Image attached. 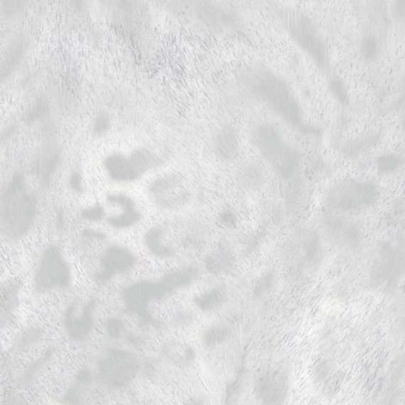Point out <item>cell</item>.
<instances>
[{
  "label": "cell",
  "instance_id": "18",
  "mask_svg": "<svg viewBox=\"0 0 405 405\" xmlns=\"http://www.w3.org/2000/svg\"><path fill=\"white\" fill-rule=\"evenodd\" d=\"M237 259L232 247L227 242L218 243L216 247L207 254L204 267L212 275L222 276L232 271Z\"/></svg>",
  "mask_w": 405,
  "mask_h": 405
},
{
  "label": "cell",
  "instance_id": "33",
  "mask_svg": "<svg viewBox=\"0 0 405 405\" xmlns=\"http://www.w3.org/2000/svg\"><path fill=\"white\" fill-rule=\"evenodd\" d=\"M43 338L42 330L38 328H32L26 330L21 335L16 344V350L25 351L37 345Z\"/></svg>",
  "mask_w": 405,
  "mask_h": 405
},
{
  "label": "cell",
  "instance_id": "34",
  "mask_svg": "<svg viewBox=\"0 0 405 405\" xmlns=\"http://www.w3.org/2000/svg\"><path fill=\"white\" fill-rule=\"evenodd\" d=\"M18 283L11 282L2 288L1 308L4 313H9L16 308L17 293H18Z\"/></svg>",
  "mask_w": 405,
  "mask_h": 405
},
{
  "label": "cell",
  "instance_id": "50",
  "mask_svg": "<svg viewBox=\"0 0 405 405\" xmlns=\"http://www.w3.org/2000/svg\"><path fill=\"white\" fill-rule=\"evenodd\" d=\"M395 11L398 18L405 26V0H397L395 2Z\"/></svg>",
  "mask_w": 405,
  "mask_h": 405
},
{
  "label": "cell",
  "instance_id": "35",
  "mask_svg": "<svg viewBox=\"0 0 405 405\" xmlns=\"http://www.w3.org/2000/svg\"><path fill=\"white\" fill-rule=\"evenodd\" d=\"M328 90L341 106L349 105L350 101L349 91L342 80L339 77H333L329 80Z\"/></svg>",
  "mask_w": 405,
  "mask_h": 405
},
{
  "label": "cell",
  "instance_id": "42",
  "mask_svg": "<svg viewBox=\"0 0 405 405\" xmlns=\"http://www.w3.org/2000/svg\"><path fill=\"white\" fill-rule=\"evenodd\" d=\"M195 321V315L193 311L183 310L173 318L171 325L176 328H186L193 325Z\"/></svg>",
  "mask_w": 405,
  "mask_h": 405
},
{
  "label": "cell",
  "instance_id": "21",
  "mask_svg": "<svg viewBox=\"0 0 405 405\" xmlns=\"http://www.w3.org/2000/svg\"><path fill=\"white\" fill-rule=\"evenodd\" d=\"M229 291L225 284H218L206 289L193 298V303L200 310L210 313L221 309L227 303Z\"/></svg>",
  "mask_w": 405,
  "mask_h": 405
},
{
  "label": "cell",
  "instance_id": "8",
  "mask_svg": "<svg viewBox=\"0 0 405 405\" xmlns=\"http://www.w3.org/2000/svg\"><path fill=\"white\" fill-rule=\"evenodd\" d=\"M321 233L329 243L349 256H360L364 246L360 225L344 215L324 211L319 217Z\"/></svg>",
  "mask_w": 405,
  "mask_h": 405
},
{
  "label": "cell",
  "instance_id": "13",
  "mask_svg": "<svg viewBox=\"0 0 405 405\" xmlns=\"http://www.w3.org/2000/svg\"><path fill=\"white\" fill-rule=\"evenodd\" d=\"M194 11L198 21L210 30L231 32L242 28V17L232 5L199 1L195 4Z\"/></svg>",
  "mask_w": 405,
  "mask_h": 405
},
{
  "label": "cell",
  "instance_id": "37",
  "mask_svg": "<svg viewBox=\"0 0 405 405\" xmlns=\"http://www.w3.org/2000/svg\"><path fill=\"white\" fill-rule=\"evenodd\" d=\"M276 282V276L274 273L269 271L266 273L259 279H257L256 282L254 283L253 292L254 296L256 298H263L267 296L269 293L274 288Z\"/></svg>",
  "mask_w": 405,
  "mask_h": 405
},
{
  "label": "cell",
  "instance_id": "23",
  "mask_svg": "<svg viewBox=\"0 0 405 405\" xmlns=\"http://www.w3.org/2000/svg\"><path fill=\"white\" fill-rule=\"evenodd\" d=\"M104 167L109 177L119 182H131L139 178L131 166L129 158L115 153L109 155L104 161Z\"/></svg>",
  "mask_w": 405,
  "mask_h": 405
},
{
  "label": "cell",
  "instance_id": "15",
  "mask_svg": "<svg viewBox=\"0 0 405 405\" xmlns=\"http://www.w3.org/2000/svg\"><path fill=\"white\" fill-rule=\"evenodd\" d=\"M95 301L90 300L85 304L72 303L69 306L63 316L65 331L75 341H83L89 337L94 327Z\"/></svg>",
  "mask_w": 405,
  "mask_h": 405
},
{
  "label": "cell",
  "instance_id": "26",
  "mask_svg": "<svg viewBox=\"0 0 405 405\" xmlns=\"http://www.w3.org/2000/svg\"><path fill=\"white\" fill-rule=\"evenodd\" d=\"M166 236L163 228L157 227L150 230L144 239L146 247L156 256L166 259L175 257L176 250L168 243Z\"/></svg>",
  "mask_w": 405,
  "mask_h": 405
},
{
  "label": "cell",
  "instance_id": "31",
  "mask_svg": "<svg viewBox=\"0 0 405 405\" xmlns=\"http://www.w3.org/2000/svg\"><path fill=\"white\" fill-rule=\"evenodd\" d=\"M404 164L403 156L395 153L382 154L375 162L376 168L382 176L392 175L400 171Z\"/></svg>",
  "mask_w": 405,
  "mask_h": 405
},
{
  "label": "cell",
  "instance_id": "30",
  "mask_svg": "<svg viewBox=\"0 0 405 405\" xmlns=\"http://www.w3.org/2000/svg\"><path fill=\"white\" fill-rule=\"evenodd\" d=\"M246 379L244 364L240 367L238 373L225 387L223 405H237L242 396L243 386Z\"/></svg>",
  "mask_w": 405,
  "mask_h": 405
},
{
  "label": "cell",
  "instance_id": "25",
  "mask_svg": "<svg viewBox=\"0 0 405 405\" xmlns=\"http://www.w3.org/2000/svg\"><path fill=\"white\" fill-rule=\"evenodd\" d=\"M133 169L139 178L153 168L165 163V158L151 149L140 148L134 150L129 156Z\"/></svg>",
  "mask_w": 405,
  "mask_h": 405
},
{
  "label": "cell",
  "instance_id": "11",
  "mask_svg": "<svg viewBox=\"0 0 405 405\" xmlns=\"http://www.w3.org/2000/svg\"><path fill=\"white\" fill-rule=\"evenodd\" d=\"M71 281L70 269L60 247L51 245L45 249L39 260L34 276L38 293L55 288H65Z\"/></svg>",
  "mask_w": 405,
  "mask_h": 405
},
{
  "label": "cell",
  "instance_id": "14",
  "mask_svg": "<svg viewBox=\"0 0 405 405\" xmlns=\"http://www.w3.org/2000/svg\"><path fill=\"white\" fill-rule=\"evenodd\" d=\"M289 389L288 374L280 368H269L257 375L254 392L262 405H284Z\"/></svg>",
  "mask_w": 405,
  "mask_h": 405
},
{
  "label": "cell",
  "instance_id": "2",
  "mask_svg": "<svg viewBox=\"0 0 405 405\" xmlns=\"http://www.w3.org/2000/svg\"><path fill=\"white\" fill-rule=\"evenodd\" d=\"M266 10L276 26L310 58L316 68L323 73H328L331 68L329 50L314 20L293 5L269 3Z\"/></svg>",
  "mask_w": 405,
  "mask_h": 405
},
{
  "label": "cell",
  "instance_id": "9",
  "mask_svg": "<svg viewBox=\"0 0 405 405\" xmlns=\"http://www.w3.org/2000/svg\"><path fill=\"white\" fill-rule=\"evenodd\" d=\"M287 264L292 269L308 273L321 262L323 247L320 235L313 228L298 227L289 237L286 249Z\"/></svg>",
  "mask_w": 405,
  "mask_h": 405
},
{
  "label": "cell",
  "instance_id": "10",
  "mask_svg": "<svg viewBox=\"0 0 405 405\" xmlns=\"http://www.w3.org/2000/svg\"><path fill=\"white\" fill-rule=\"evenodd\" d=\"M141 362L133 352L112 348L97 366V378L103 385L121 389L129 385L141 369Z\"/></svg>",
  "mask_w": 405,
  "mask_h": 405
},
{
  "label": "cell",
  "instance_id": "40",
  "mask_svg": "<svg viewBox=\"0 0 405 405\" xmlns=\"http://www.w3.org/2000/svg\"><path fill=\"white\" fill-rule=\"evenodd\" d=\"M49 112V104L43 97H40L36 102V104L30 109L27 113V121H37L40 118H43Z\"/></svg>",
  "mask_w": 405,
  "mask_h": 405
},
{
  "label": "cell",
  "instance_id": "51",
  "mask_svg": "<svg viewBox=\"0 0 405 405\" xmlns=\"http://www.w3.org/2000/svg\"><path fill=\"white\" fill-rule=\"evenodd\" d=\"M84 234L87 238H92V239H105L106 237L102 233L97 232V231L91 230H86L84 232Z\"/></svg>",
  "mask_w": 405,
  "mask_h": 405
},
{
  "label": "cell",
  "instance_id": "28",
  "mask_svg": "<svg viewBox=\"0 0 405 405\" xmlns=\"http://www.w3.org/2000/svg\"><path fill=\"white\" fill-rule=\"evenodd\" d=\"M26 48V40L23 37L16 38L13 43H10L2 63V80L9 77L19 66L25 56Z\"/></svg>",
  "mask_w": 405,
  "mask_h": 405
},
{
  "label": "cell",
  "instance_id": "22",
  "mask_svg": "<svg viewBox=\"0 0 405 405\" xmlns=\"http://www.w3.org/2000/svg\"><path fill=\"white\" fill-rule=\"evenodd\" d=\"M239 188L248 193L260 192L266 183V177L261 166L254 162L242 165L236 173Z\"/></svg>",
  "mask_w": 405,
  "mask_h": 405
},
{
  "label": "cell",
  "instance_id": "43",
  "mask_svg": "<svg viewBox=\"0 0 405 405\" xmlns=\"http://www.w3.org/2000/svg\"><path fill=\"white\" fill-rule=\"evenodd\" d=\"M51 357V352L48 350L43 355V356L40 357L38 360L32 363L26 370L24 374V380L30 381L38 370L42 368L44 364L48 362Z\"/></svg>",
  "mask_w": 405,
  "mask_h": 405
},
{
  "label": "cell",
  "instance_id": "46",
  "mask_svg": "<svg viewBox=\"0 0 405 405\" xmlns=\"http://www.w3.org/2000/svg\"><path fill=\"white\" fill-rule=\"evenodd\" d=\"M81 215L83 218L90 220V221H100L105 216V212L101 206H95L87 208L81 213Z\"/></svg>",
  "mask_w": 405,
  "mask_h": 405
},
{
  "label": "cell",
  "instance_id": "20",
  "mask_svg": "<svg viewBox=\"0 0 405 405\" xmlns=\"http://www.w3.org/2000/svg\"><path fill=\"white\" fill-rule=\"evenodd\" d=\"M161 355L168 362L182 369L192 367L196 360L193 347L179 340L166 342L161 346Z\"/></svg>",
  "mask_w": 405,
  "mask_h": 405
},
{
  "label": "cell",
  "instance_id": "12",
  "mask_svg": "<svg viewBox=\"0 0 405 405\" xmlns=\"http://www.w3.org/2000/svg\"><path fill=\"white\" fill-rule=\"evenodd\" d=\"M148 193L155 205L166 211L180 210L190 200V190L179 173H166L155 179L148 188Z\"/></svg>",
  "mask_w": 405,
  "mask_h": 405
},
{
  "label": "cell",
  "instance_id": "4",
  "mask_svg": "<svg viewBox=\"0 0 405 405\" xmlns=\"http://www.w3.org/2000/svg\"><path fill=\"white\" fill-rule=\"evenodd\" d=\"M250 137L260 157L282 180H291L296 176L302 157L276 126L260 122L252 127Z\"/></svg>",
  "mask_w": 405,
  "mask_h": 405
},
{
  "label": "cell",
  "instance_id": "29",
  "mask_svg": "<svg viewBox=\"0 0 405 405\" xmlns=\"http://www.w3.org/2000/svg\"><path fill=\"white\" fill-rule=\"evenodd\" d=\"M232 333V328L227 322L212 324L202 333L201 341L204 348L213 350L227 341Z\"/></svg>",
  "mask_w": 405,
  "mask_h": 405
},
{
  "label": "cell",
  "instance_id": "48",
  "mask_svg": "<svg viewBox=\"0 0 405 405\" xmlns=\"http://www.w3.org/2000/svg\"><path fill=\"white\" fill-rule=\"evenodd\" d=\"M69 184H70L71 188L76 190L77 193H81L83 190L82 186V177L78 172H74L70 177V180H69Z\"/></svg>",
  "mask_w": 405,
  "mask_h": 405
},
{
  "label": "cell",
  "instance_id": "41",
  "mask_svg": "<svg viewBox=\"0 0 405 405\" xmlns=\"http://www.w3.org/2000/svg\"><path fill=\"white\" fill-rule=\"evenodd\" d=\"M107 333L109 338L119 340L124 337L126 333V327L123 321L118 318H111L107 321Z\"/></svg>",
  "mask_w": 405,
  "mask_h": 405
},
{
  "label": "cell",
  "instance_id": "52",
  "mask_svg": "<svg viewBox=\"0 0 405 405\" xmlns=\"http://www.w3.org/2000/svg\"><path fill=\"white\" fill-rule=\"evenodd\" d=\"M399 327H400L401 332L405 337V314L401 317Z\"/></svg>",
  "mask_w": 405,
  "mask_h": 405
},
{
  "label": "cell",
  "instance_id": "47",
  "mask_svg": "<svg viewBox=\"0 0 405 405\" xmlns=\"http://www.w3.org/2000/svg\"><path fill=\"white\" fill-rule=\"evenodd\" d=\"M144 372L147 377L151 380H158L160 378V372L157 364L153 362H148L144 364Z\"/></svg>",
  "mask_w": 405,
  "mask_h": 405
},
{
  "label": "cell",
  "instance_id": "19",
  "mask_svg": "<svg viewBox=\"0 0 405 405\" xmlns=\"http://www.w3.org/2000/svg\"><path fill=\"white\" fill-rule=\"evenodd\" d=\"M183 224L180 234L181 245L188 250H201L210 239V225L201 218H190Z\"/></svg>",
  "mask_w": 405,
  "mask_h": 405
},
{
  "label": "cell",
  "instance_id": "7",
  "mask_svg": "<svg viewBox=\"0 0 405 405\" xmlns=\"http://www.w3.org/2000/svg\"><path fill=\"white\" fill-rule=\"evenodd\" d=\"M405 276V238L380 242L369 273V285L376 292L389 295Z\"/></svg>",
  "mask_w": 405,
  "mask_h": 405
},
{
  "label": "cell",
  "instance_id": "39",
  "mask_svg": "<svg viewBox=\"0 0 405 405\" xmlns=\"http://www.w3.org/2000/svg\"><path fill=\"white\" fill-rule=\"evenodd\" d=\"M112 119L107 112L101 111L96 115L92 124V132L94 136L102 137L111 129Z\"/></svg>",
  "mask_w": 405,
  "mask_h": 405
},
{
  "label": "cell",
  "instance_id": "24",
  "mask_svg": "<svg viewBox=\"0 0 405 405\" xmlns=\"http://www.w3.org/2000/svg\"><path fill=\"white\" fill-rule=\"evenodd\" d=\"M383 137V132L374 131L364 133L347 142L341 148V154L346 159L354 160L360 158L364 152L378 144Z\"/></svg>",
  "mask_w": 405,
  "mask_h": 405
},
{
  "label": "cell",
  "instance_id": "54",
  "mask_svg": "<svg viewBox=\"0 0 405 405\" xmlns=\"http://www.w3.org/2000/svg\"><path fill=\"white\" fill-rule=\"evenodd\" d=\"M404 85H405V81H404Z\"/></svg>",
  "mask_w": 405,
  "mask_h": 405
},
{
  "label": "cell",
  "instance_id": "1",
  "mask_svg": "<svg viewBox=\"0 0 405 405\" xmlns=\"http://www.w3.org/2000/svg\"><path fill=\"white\" fill-rule=\"evenodd\" d=\"M239 83L247 94L262 104L300 134L320 136V127L306 120L302 106L291 86L273 69L256 66L239 75Z\"/></svg>",
  "mask_w": 405,
  "mask_h": 405
},
{
  "label": "cell",
  "instance_id": "44",
  "mask_svg": "<svg viewBox=\"0 0 405 405\" xmlns=\"http://www.w3.org/2000/svg\"><path fill=\"white\" fill-rule=\"evenodd\" d=\"M65 405H83V397L77 387H72L63 398Z\"/></svg>",
  "mask_w": 405,
  "mask_h": 405
},
{
  "label": "cell",
  "instance_id": "27",
  "mask_svg": "<svg viewBox=\"0 0 405 405\" xmlns=\"http://www.w3.org/2000/svg\"><path fill=\"white\" fill-rule=\"evenodd\" d=\"M60 152L55 147L45 150L40 156L36 171L44 185H49L60 164Z\"/></svg>",
  "mask_w": 405,
  "mask_h": 405
},
{
  "label": "cell",
  "instance_id": "36",
  "mask_svg": "<svg viewBox=\"0 0 405 405\" xmlns=\"http://www.w3.org/2000/svg\"><path fill=\"white\" fill-rule=\"evenodd\" d=\"M380 45L377 38L372 36L364 37L360 43V51L363 59L373 62L379 55Z\"/></svg>",
  "mask_w": 405,
  "mask_h": 405
},
{
  "label": "cell",
  "instance_id": "38",
  "mask_svg": "<svg viewBox=\"0 0 405 405\" xmlns=\"http://www.w3.org/2000/svg\"><path fill=\"white\" fill-rule=\"evenodd\" d=\"M330 374H331V367L325 360H320L315 363L312 372V377L315 384L325 386L333 379Z\"/></svg>",
  "mask_w": 405,
  "mask_h": 405
},
{
  "label": "cell",
  "instance_id": "32",
  "mask_svg": "<svg viewBox=\"0 0 405 405\" xmlns=\"http://www.w3.org/2000/svg\"><path fill=\"white\" fill-rule=\"evenodd\" d=\"M124 212L120 216L108 220L109 224L115 228L124 229L131 227L141 219V213L135 210L134 205L124 207Z\"/></svg>",
  "mask_w": 405,
  "mask_h": 405
},
{
  "label": "cell",
  "instance_id": "49",
  "mask_svg": "<svg viewBox=\"0 0 405 405\" xmlns=\"http://www.w3.org/2000/svg\"><path fill=\"white\" fill-rule=\"evenodd\" d=\"M183 405H208V403L204 396L195 395L188 398Z\"/></svg>",
  "mask_w": 405,
  "mask_h": 405
},
{
  "label": "cell",
  "instance_id": "6",
  "mask_svg": "<svg viewBox=\"0 0 405 405\" xmlns=\"http://www.w3.org/2000/svg\"><path fill=\"white\" fill-rule=\"evenodd\" d=\"M379 188L373 179L343 178L330 187L323 202L326 211L346 215L370 210L378 205Z\"/></svg>",
  "mask_w": 405,
  "mask_h": 405
},
{
  "label": "cell",
  "instance_id": "3",
  "mask_svg": "<svg viewBox=\"0 0 405 405\" xmlns=\"http://www.w3.org/2000/svg\"><path fill=\"white\" fill-rule=\"evenodd\" d=\"M200 269L195 265L176 269L158 281H141L125 288L123 294L125 308L130 313L140 317L142 323L154 324L148 310L150 303L163 299L168 295L192 285L199 279Z\"/></svg>",
  "mask_w": 405,
  "mask_h": 405
},
{
  "label": "cell",
  "instance_id": "45",
  "mask_svg": "<svg viewBox=\"0 0 405 405\" xmlns=\"http://www.w3.org/2000/svg\"><path fill=\"white\" fill-rule=\"evenodd\" d=\"M94 381V375L89 368H82L76 375V384L79 387L90 386Z\"/></svg>",
  "mask_w": 405,
  "mask_h": 405
},
{
  "label": "cell",
  "instance_id": "17",
  "mask_svg": "<svg viewBox=\"0 0 405 405\" xmlns=\"http://www.w3.org/2000/svg\"><path fill=\"white\" fill-rule=\"evenodd\" d=\"M214 152L220 159L233 161L240 152V139L236 129L230 124L219 127L212 137Z\"/></svg>",
  "mask_w": 405,
  "mask_h": 405
},
{
  "label": "cell",
  "instance_id": "5",
  "mask_svg": "<svg viewBox=\"0 0 405 405\" xmlns=\"http://www.w3.org/2000/svg\"><path fill=\"white\" fill-rule=\"evenodd\" d=\"M37 212L36 200L28 192L26 178L17 173L4 189L1 199V230L5 238H22L31 230Z\"/></svg>",
  "mask_w": 405,
  "mask_h": 405
},
{
  "label": "cell",
  "instance_id": "53",
  "mask_svg": "<svg viewBox=\"0 0 405 405\" xmlns=\"http://www.w3.org/2000/svg\"><path fill=\"white\" fill-rule=\"evenodd\" d=\"M401 127H402L404 132L405 133V114L404 115V117L401 120Z\"/></svg>",
  "mask_w": 405,
  "mask_h": 405
},
{
  "label": "cell",
  "instance_id": "16",
  "mask_svg": "<svg viewBox=\"0 0 405 405\" xmlns=\"http://www.w3.org/2000/svg\"><path fill=\"white\" fill-rule=\"evenodd\" d=\"M135 264V257L126 248L119 246L109 247L102 259V270L96 276L99 282H107L114 276L124 274Z\"/></svg>",
  "mask_w": 405,
  "mask_h": 405
}]
</instances>
